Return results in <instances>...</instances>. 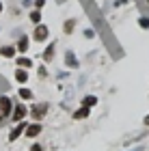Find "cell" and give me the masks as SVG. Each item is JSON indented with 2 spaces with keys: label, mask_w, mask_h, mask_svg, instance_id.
<instances>
[{
  "label": "cell",
  "mask_w": 149,
  "mask_h": 151,
  "mask_svg": "<svg viewBox=\"0 0 149 151\" xmlns=\"http://www.w3.org/2000/svg\"><path fill=\"white\" fill-rule=\"evenodd\" d=\"M48 112H50V101H32L30 108H28L30 119L37 121V123H41L45 116H48Z\"/></svg>",
  "instance_id": "obj_1"
},
{
  "label": "cell",
  "mask_w": 149,
  "mask_h": 151,
  "mask_svg": "<svg viewBox=\"0 0 149 151\" xmlns=\"http://www.w3.org/2000/svg\"><path fill=\"white\" fill-rule=\"evenodd\" d=\"M13 104H15V101H13L9 95L0 93V125H4V121H6V119H11Z\"/></svg>",
  "instance_id": "obj_2"
},
{
  "label": "cell",
  "mask_w": 149,
  "mask_h": 151,
  "mask_svg": "<svg viewBox=\"0 0 149 151\" xmlns=\"http://www.w3.org/2000/svg\"><path fill=\"white\" fill-rule=\"evenodd\" d=\"M63 67H67L69 71H76L82 67V63H80V58H78V54L71 50V47H65V52H63Z\"/></svg>",
  "instance_id": "obj_3"
},
{
  "label": "cell",
  "mask_w": 149,
  "mask_h": 151,
  "mask_svg": "<svg viewBox=\"0 0 149 151\" xmlns=\"http://www.w3.org/2000/svg\"><path fill=\"white\" fill-rule=\"evenodd\" d=\"M50 39V26L48 24H37L35 28L30 32V41H35V43H45V41Z\"/></svg>",
  "instance_id": "obj_4"
},
{
  "label": "cell",
  "mask_w": 149,
  "mask_h": 151,
  "mask_svg": "<svg viewBox=\"0 0 149 151\" xmlns=\"http://www.w3.org/2000/svg\"><path fill=\"white\" fill-rule=\"evenodd\" d=\"M26 116H28V106H26L24 101H15V104H13V112H11L13 125L19 123V121H26Z\"/></svg>",
  "instance_id": "obj_5"
},
{
  "label": "cell",
  "mask_w": 149,
  "mask_h": 151,
  "mask_svg": "<svg viewBox=\"0 0 149 151\" xmlns=\"http://www.w3.org/2000/svg\"><path fill=\"white\" fill-rule=\"evenodd\" d=\"M56 39H52L48 45H45V50L41 52V60H43V65H50L52 60H54V56H56Z\"/></svg>",
  "instance_id": "obj_6"
},
{
  "label": "cell",
  "mask_w": 149,
  "mask_h": 151,
  "mask_svg": "<svg viewBox=\"0 0 149 151\" xmlns=\"http://www.w3.org/2000/svg\"><path fill=\"white\" fill-rule=\"evenodd\" d=\"M43 132V123H37V121H28V125L24 129V136L26 138H39Z\"/></svg>",
  "instance_id": "obj_7"
},
{
  "label": "cell",
  "mask_w": 149,
  "mask_h": 151,
  "mask_svg": "<svg viewBox=\"0 0 149 151\" xmlns=\"http://www.w3.org/2000/svg\"><path fill=\"white\" fill-rule=\"evenodd\" d=\"M26 125H28V121H19V123H15V125L11 127L9 136H6V140H9V142H15L17 138H22V136H24V129H26Z\"/></svg>",
  "instance_id": "obj_8"
},
{
  "label": "cell",
  "mask_w": 149,
  "mask_h": 151,
  "mask_svg": "<svg viewBox=\"0 0 149 151\" xmlns=\"http://www.w3.org/2000/svg\"><path fill=\"white\" fill-rule=\"evenodd\" d=\"M15 50H17V54H28V50H30V35L22 32V35L17 37V41H15Z\"/></svg>",
  "instance_id": "obj_9"
},
{
  "label": "cell",
  "mask_w": 149,
  "mask_h": 151,
  "mask_svg": "<svg viewBox=\"0 0 149 151\" xmlns=\"http://www.w3.org/2000/svg\"><path fill=\"white\" fill-rule=\"evenodd\" d=\"M13 60H15V67H19V69H26V71L35 67V60H32L28 54H17Z\"/></svg>",
  "instance_id": "obj_10"
},
{
  "label": "cell",
  "mask_w": 149,
  "mask_h": 151,
  "mask_svg": "<svg viewBox=\"0 0 149 151\" xmlns=\"http://www.w3.org/2000/svg\"><path fill=\"white\" fill-rule=\"evenodd\" d=\"M89 116H91V108H84V106H78L76 110L71 112L73 121H84V119H89Z\"/></svg>",
  "instance_id": "obj_11"
},
{
  "label": "cell",
  "mask_w": 149,
  "mask_h": 151,
  "mask_svg": "<svg viewBox=\"0 0 149 151\" xmlns=\"http://www.w3.org/2000/svg\"><path fill=\"white\" fill-rule=\"evenodd\" d=\"M13 80H15L17 84H26V82L30 80V73L26 71V69H19V67H15V69H13Z\"/></svg>",
  "instance_id": "obj_12"
},
{
  "label": "cell",
  "mask_w": 149,
  "mask_h": 151,
  "mask_svg": "<svg viewBox=\"0 0 149 151\" xmlns=\"http://www.w3.org/2000/svg\"><path fill=\"white\" fill-rule=\"evenodd\" d=\"M76 28H78V17H67L63 22V32L65 35H73Z\"/></svg>",
  "instance_id": "obj_13"
},
{
  "label": "cell",
  "mask_w": 149,
  "mask_h": 151,
  "mask_svg": "<svg viewBox=\"0 0 149 151\" xmlns=\"http://www.w3.org/2000/svg\"><path fill=\"white\" fill-rule=\"evenodd\" d=\"M99 104V97L97 95H82V99H80V106H84V108H95Z\"/></svg>",
  "instance_id": "obj_14"
},
{
  "label": "cell",
  "mask_w": 149,
  "mask_h": 151,
  "mask_svg": "<svg viewBox=\"0 0 149 151\" xmlns=\"http://www.w3.org/2000/svg\"><path fill=\"white\" fill-rule=\"evenodd\" d=\"M0 56H2V58H9V60H13V58L17 56L15 45H0Z\"/></svg>",
  "instance_id": "obj_15"
},
{
  "label": "cell",
  "mask_w": 149,
  "mask_h": 151,
  "mask_svg": "<svg viewBox=\"0 0 149 151\" xmlns=\"http://www.w3.org/2000/svg\"><path fill=\"white\" fill-rule=\"evenodd\" d=\"M17 97L22 101H32L35 99V93H32V88H28V86H19L17 88Z\"/></svg>",
  "instance_id": "obj_16"
},
{
  "label": "cell",
  "mask_w": 149,
  "mask_h": 151,
  "mask_svg": "<svg viewBox=\"0 0 149 151\" xmlns=\"http://www.w3.org/2000/svg\"><path fill=\"white\" fill-rule=\"evenodd\" d=\"M28 19H30V24H32V26H37V24H41L43 13H41V11H37V9H30V11H28Z\"/></svg>",
  "instance_id": "obj_17"
},
{
  "label": "cell",
  "mask_w": 149,
  "mask_h": 151,
  "mask_svg": "<svg viewBox=\"0 0 149 151\" xmlns=\"http://www.w3.org/2000/svg\"><path fill=\"white\" fill-rule=\"evenodd\" d=\"M138 28L149 30V15H138Z\"/></svg>",
  "instance_id": "obj_18"
},
{
  "label": "cell",
  "mask_w": 149,
  "mask_h": 151,
  "mask_svg": "<svg viewBox=\"0 0 149 151\" xmlns=\"http://www.w3.org/2000/svg\"><path fill=\"white\" fill-rule=\"evenodd\" d=\"M37 76H39V78H41V80H45V78H48V65H39L37 67Z\"/></svg>",
  "instance_id": "obj_19"
},
{
  "label": "cell",
  "mask_w": 149,
  "mask_h": 151,
  "mask_svg": "<svg viewBox=\"0 0 149 151\" xmlns=\"http://www.w3.org/2000/svg\"><path fill=\"white\" fill-rule=\"evenodd\" d=\"M82 35H84V39H89V41H91V39H95V37H97V32H95V28H91V26H89V28H84V30H82Z\"/></svg>",
  "instance_id": "obj_20"
},
{
  "label": "cell",
  "mask_w": 149,
  "mask_h": 151,
  "mask_svg": "<svg viewBox=\"0 0 149 151\" xmlns=\"http://www.w3.org/2000/svg\"><path fill=\"white\" fill-rule=\"evenodd\" d=\"M45 4H48V0H32V9H37V11H43Z\"/></svg>",
  "instance_id": "obj_21"
},
{
  "label": "cell",
  "mask_w": 149,
  "mask_h": 151,
  "mask_svg": "<svg viewBox=\"0 0 149 151\" xmlns=\"http://www.w3.org/2000/svg\"><path fill=\"white\" fill-rule=\"evenodd\" d=\"M67 78H69V69H60L56 73V80H67Z\"/></svg>",
  "instance_id": "obj_22"
},
{
  "label": "cell",
  "mask_w": 149,
  "mask_h": 151,
  "mask_svg": "<svg viewBox=\"0 0 149 151\" xmlns=\"http://www.w3.org/2000/svg\"><path fill=\"white\" fill-rule=\"evenodd\" d=\"M127 2H130V0H112V6L114 9H121V6H125Z\"/></svg>",
  "instance_id": "obj_23"
},
{
  "label": "cell",
  "mask_w": 149,
  "mask_h": 151,
  "mask_svg": "<svg viewBox=\"0 0 149 151\" xmlns=\"http://www.w3.org/2000/svg\"><path fill=\"white\" fill-rule=\"evenodd\" d=\"M28 151H43V145H41V142H32Z\"/></svg>",
  "instance_id": "obj_24"
},
{
  "label": "cell",
  "mask_w": 149,
  "mask_h": 151,
  "mask_svg": "<svg viewBox=\"0 0 149 151\" xmlns=\"http://www.w3.org/2000/svg\"><path fill=\"white\" fill-rule=\"evenodd\" d=\"M24 6V9H32V0H22V2H19Z\"/></svg>",
  "instance_id": "obj_25"
},
{
  "label": "cell",
  "mask_w": 149,
  "mask_h": 151,
  "mask_svg": "<svg viewBox=\"0 0 149 151\" xmlns=\"http://www.w3.org/2000/svg\"><path fill=\"white\" fill-rule=\"evenodd\" d=\"M84 82H86V76H80L78 78V86H84Z\"/></svg>",
  "instance_id": "obj_26"
},
{
  "label": "cell",
  "mask_w": 149,
  "mask_h": 151,
  "mask_svg": "<svg viewBox=\"0 0 149 151\" xmlns=\"http://www.w3.org/2000/svg\"><path fill=\"white\" fill-rule=\"evenodd\" d=\"M143 125H145V127H149V112L143 116Z\"/></svg>",
  "instance_id": "obj_27"
},
{
  "label": "cell",
  "mask_w": 149,
  "mask_h": 151,
  "mask_svg": "<svg viewBox=\"0 0 149 151\" xmlns=\"http://www.w3.org/2000/svg\"><path fill=\"white\" fill-rule=\"evenodd\" d=\"M127 151H145V147H143V145H136L134 149H127Z\"/></svg>",
  "instance_id": "obj_28"
},
{
  "label": "cell",
  "mask_w": 149,
  "mask_h": 151,
  "mask_svg": "<svg viewBox=\"0 0 149 151\" xmlns=\"http://www.w3.org/2000/svg\"><path fill=\"white\" fill-rule=\"evenodd\" d=\"M4 13V4H2V0H0V15Z\"/></svg>",
  "instance_id": "obj_29"
},
{
  "label": "cell",
  "mask_w": 149,
  "mask_h": 151,
  "mask_svg": "<svg viewBox=\"0 0 149 151\" xmlns=\"http://www.w3.org/2000/svg\"><path fill=\"white\" fill-rule=\"evenodd\" d=\"M130 2H138V0H130Z\"/></svg>",
  "instance_id": "obj_30"
},
{
  "label": "cell",
  "mask_w": 149,
  "mask_h": 151,
  "mask_svg": "<svg viewBox=\"0 0 149 151\" xmlns=\"http://www.w3.org/2000/svg\"><path fill=\"white\" fill-rule=\"evenodd\" d=\"M145 2H147V6H149V0H145Z\"/></svg>",
  "instance_id": "obj_31"
},
{
  "label": "cell",
  "mask_w": 149,
  "mask_h": 151,
  "mask_svg": "<svg viewBox=\"0 0 149 151\" xmlns=\"http://www.w3.org/2000/svg\"><path fill=\"white\" fill-rule=\"evenodd\" d=\"M0 30H2V28H0Z\"/></svg>",
  "instance_id": "obj_32"
},
{
  "label": "cell",
  "mask_w": 149,
  "mask_h": 151,
  "mask_svg": "<svg viewBox=\"0 0 149 151\" xmlns=\"http://www.w3.org/2000/svg\"><path fill=\"white\" fill-rule=\"evenodd\" d=\"M147 149H149V147H147Z\"/></svg>",
  "instance_id": "obj_33"
}]
</instances>
